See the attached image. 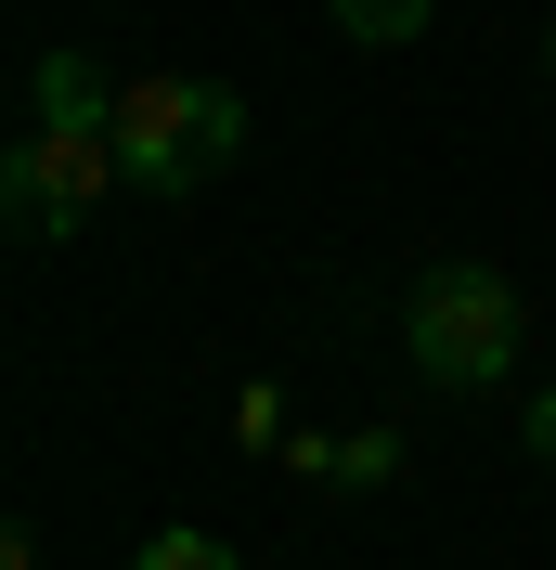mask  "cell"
<instances>
[{
	"instance_id": "obj_1",
	"label": "cell",
	"mask_w": 556,
	"mask_h": 570,
	"mask_svg": "<svg viewBox=\"0 0 556 570\" xmlns=\"http://www.w3.org/2000/svg\"><path fill=\"white\" fill-rule=\"evenodd\" d=\"M246 156V105L220 78H130V105H117V181L142 195H195Z\"/></svg>"
},
{
	"instance_id": "obj_2",
	"label": "cell",
	"mask_w": 556,
	"mask_h": 570,
	"mask_svg": "<svg viewBox=\"0 0 556 570\" xmlns=\"http://www.w3.org/2000/svg\"><path fill=\"white\" fill-rule=\"evenodd\" d=\"M401 351H415V376H440V390H492V376L518 363V285L479 273V259L415 273L401 285Z\"/></svg>"
},
{
	"instance_id": "obj_3",
	"label": "cell",
	"mask_w": 556,
	"mask_h": 570,
	"mask_svg": "<svg viewBox=\"0 0 556 570\" xmlns=\"http://www.w3.org/2000/svg\"><path fill=\"white\" fill-rule=\"evenodd\" d=\"M105 181H117V142H52V130H27L13 156H0V208H13V234H78V220L105 208Z\"/></svg>"
},
{
	"instance_id": "obj_4",
	"label": "cell",
	"mask_w": 556,
	"mask_h": 570,
	"mask_svg": "<svg viewBox=\"0 0 556 570\" xmlns=\"http://www.w3.org/2000/svg\"><path fill=\"white\" fill-rule=\"evenodd\" d=\"M117 105H130V78H105L91 52H39V78H27V130H52V142H117Z\"/></svg>"
},
{
	"instance_id": "obj_5",
	"label": "cell",
	"mask_w": 556,
	"mask_h": 570,
	"mask_svg": "<svg viewBox=\"0 0 556 570\" xmlns=\"http://www.w3.org/2000/svg\"><path fill=\"white\" fill-rule=\"evenodd\" d=\"M324 13H337V27L363 39V52H388V39H415L427 13H440V0H324Z\"/></svg>"
},
{
	"instance_id": "obj_6",
	"label": "cell",
	"mask_w": 556,
	"mask_h": 570,
	"mask_svg": "<svg viewBox=\"0 0 556 570\" xmlns=\"http://www.w3.org/2000/svg\"><path fill=\"white\" fill-rule=\"evenodd\" d=\"M130 570H234V544H220V532H156Z\"/></svg>"
},
{
	"instance_id": "obj_7",
	"label": "cell",
	"mask_w": 556,
	"mask_h": 570,
	"mask_svg": "<svg viewBox=\"0 0 556 570\" xmlns=\"http://www.w3.org/2000/svg\"><path fill=\"white\" fill-rule=\"evenodd\" d=\"M388 466H401V441H388V428H363V441H337V480H388Z\"/></svg>"
},
{
	"instance_id": "obj_8",
	"label": "cell",
	"mask_w": 556,
	"mask_h": 570,
	"mask_svg": "<svg viewBox=\"0 0 556 570\" xmlns=\"http://www.w3.org/2000/svg\"><path fill=\"white\" fill-rule=\"evenodd\" d=\"M530 454L556 466V390H530Z\"/></svg>"
}]
</instances>
